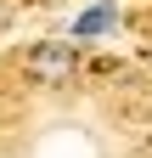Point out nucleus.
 Returning <instances> with one entry per match:
<instances>
[{
  "instance_id": "1",
  "label": "nucleus",
  "mask_w": 152,
  "mask_h": 158,
  "mask_svg": "<svg viewBox=\"0 0 152 158\" xmlns=\"http://www.w3.org/2000/svg\"><path fill=\"white\" fill-rule=\"evenodd\" d=\"M73 68H79V56H73L68 40H40V45H28V56H23V73L34 85H68Z\"/></svg>"
},
{
  "instance_id": "2",
  "label": "nucleus",
  "mask_w": 152,
  "mask_h": 158,
  "mask_svg": "<svg viewBox=\"0 0 152 158\" xmlns=\"http://www.w3.org/2000/svg\"><path fill=\"white\" fill-rule=\"evenodd\" d=\"M107 28H113V6L102 0V6H90L79 23H73V40H96V34H107Z\"/></svg>"
},
{
  "instance_id": "3",
  "label": "nucleus",
  "mask_w": 152,
  "mask_h": 158,
  "mask_svg": "<svg viewBox=\"0 0 152 158\" xmlns=\"http://www.w3.org/2000/svg\"><path fill=\"white\" fill-rule=\"evenodd\" d=\"M0 23H6V11H0Z\"/></svg>"
}]
</instances>
